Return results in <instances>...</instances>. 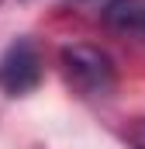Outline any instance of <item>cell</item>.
<instances>
[{
    "mask_svg": "<svg viewBox=\"0 0 145 149\" xmlns=\"http://www.w3.org/2000/svg\"><path fill=\"white\" fill-rule=\"evenodd\" d=\"M62 66H66V76L86 94H107L114 87V63L97 45H66Z\"/></svg>",
    "mask_w": 145,
    "mask_h": 149,
    "instance_id": "cell-1",
    "label": "cell"
},
{
    "mask_svg": "<svg viewBox=\"0 0 145 149\" xmlns=\"http://www.w3.org/2000/svg\"><path fill=\"white\" fill-rule=\"evenodd\" d=\"M41 80V56H38L31 38H17L7 45V52L0 56V90L7 94H28L35 90Z\"/></svg>",
    "mask_w": 145,
    "mask_h": 149,
    "instance_id": "cell-2",
    "label": "cell"
},
{
    "mask_svg": "<svg viewBox=\"0 0 145 149\" xmlns=\"http://www.w3.org/2000/svg\"><path fill=\"white\" fill-rule=\"evenodd\" d=\"M104 21L117 31H145V0H110Z\"/></svg>",
    "mask_w": 145,
    "mask_h": 149,
    "instance_id": "cell-3",
    "label": "cell"
},
{
    "mask_svg": "<svg viewBox=\"0 0 145 149\" xmlns=\"http://www.w3.org/2000/svg\"><path fill=\"white\" fill-rule=\"evenodd\" d=\"M128 142L135 149H145V121H135V125L128 128Z\"/></svg>",
    "mask_w": 145,
    "mask_h": 149,
    "instance_id": "cell-4",
    "label": "cell"
}]
</instances>
